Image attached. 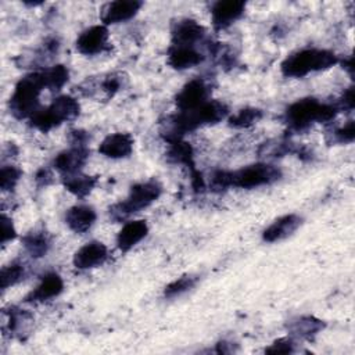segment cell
Returning <instances> with one entry per match:
<instances>
[{
    "label": "cell",
    "mask_w": 355,
    "mask_h": 355,
    "mask_svg": "<svg viewBox=\"0 0 355 355\" xmlns=\"http://www.w3.org/2000/svg\"><path fill=\"white\" fill-rule=\"evenodd\" d=\"M166 157L171 162L176 164H183L190 168V173L197 172L194 168V161H193V148L187 141H183L182 139H173L169 140V150L166 153Z\"/></svg>",
    "instance_id": "7402d4cb"
},
{
    "label": "cell",
    "mask_w": 355,
    "mask_h": 355,
    "mask_svg": "<svg viewBox=\"0 0 355 355\" xmlns=\"http://www.w3.org/2000/svg\"><path fill=\"white\" fill-rule=\"evenodd\" d=\"M64 290V282L60 275L57 273H47L42 277L40 283L35 290H32L26 297V302H43L51 300L61 294Z\"/></svg>",
    "instance_id": "2e32d148"
},
{
    "label": "cell",
    "mask_w": 355,
    "mask_h": 355,
    "mask_svg": "<svg viewBox=\"0 0 355 355\" xmlns=\"http://www.w3.org/2000/svg\"><path fill=\"white\" fill-rule=\"evenodd\" d=\"M282 178V171L269 164H254L239 171H216L212 175V184L218 189L240 187L252 189L263 184H270Z\"/></svg>",
    "instance_id": "7a4b0ae2"
},
{
    "label": "cell",
    "mask_w": 355,
    "mask_h": 355,
    "mask_svg": "<svg viewBox=\"0 0 355 355\" xmlns=\"http://www.w3.org/2000/svg\"><path fill=\"white\" fill-rule=\"evenodd\" d=\"M198 282V277L197 276H193V275H184L176 280H173L172 283H169L165 290H164V295L166 298H175V297H179L182 295L183 293L191 290Z\"/></svg>",
    "instance_id": "484cf974"
},
{
    "label": "cell",
    "mask_w": 355,
    "mask_h": 355,
    "mask_svg": "<svg viewBox=\"0 0 355 355\" xmlns=\"http://www.w3.org/2000/svg\"><path fill=\"white\" fill-rule=\"evenodd\" d=\"M266 354H291L294 352V341L291 338L283 337L270 344L266 349Z\"/></svg>",
    "instance_id": "4dcf8cb0"
},
{
    "label": "cell",
    "mask_w": 355,
    "mask_h": 355,
    "mask_svg": "<svg viewBox=\"0 0 355 355\" xmlns=\"http://www.w3.org/2000/svg\"><path fill=\"white\" fill-rule=\"evenodd\" d=\"M204 60L202 54L198 53L193 46H172L168 53V64L173 69H187L198 65Z\"/></svg>",
    "instance_id": "ffe728a7"
},
{
    "label": "cell",
    "mask_w": 355,
    "mask_h": 355,
    "mask_svg": "<svg viewBox=\"0 0 355 355\" xmlns=\"http://www.w3.org/2000/svg\"><path fill=\"white\" fill-rule=\"evenodd\" d=\"M96 211L89 205L71 207L65 214V223L75 233L87 232L96 222Z\"/></svg>",
    "instance_id": "ac0fdd59"
},
{
    "label": "cell",
    "mask_w": 355,
    "mask_h": 355,
    "mask_svg": "<svg viewBox=\"0 0 355 355\" xmlns=\"http://www.w3.org/2000/svg\"><path fill=\"white\" fill-rule=\"evenodd\" d=\"M87 133L83 130H72L71 132V143L72 146H85L87 141Z\"/></svg>",
    "instance_id": "d590c367"
},
{
    "label": "cell",
    "mask_w": 355,
    "mask_h": 355,
    "mask_svg": "<svg viewBox=\"0 0 355 355\" xmlns=\"http://www.w3.org/2000/svg\"><path fill=\"white\" fill-rule=\"evenodd\" d=\"M21 175H22V172L17 166H12V165L1 166V169H0V187H1V190L3 191H11L17 186Z\"/></svg>",
    "instance_id": "f1b7e54d"
},
{
    "label": "cell",
    "mask_w": 355,
    "mask_h": 355,
    "mask_svg": "<svg viewBox=\"0 0 355 355\" xmlns=\"http://www.w3.org/2000/svg\"><path fill=\"white\" fill-rule=\"evenodd\" d=\"M207 98H208V86L202 79L196 78L187 82L182 87V90L176 94L175 103L179 111H190L207 103L208 101Z\"/></svg>",
    "instance_id": "9c48e42d"
},
{
    "label": "cell",
    "mask_w": 355,
    "mask_h": 355,
    "mask_svg": "<svg viewBox=\"0 0 355 355\" xmlns=\"http://www.w3.org/2000/svg\"><path fill=\"white\" fill-rule=\"evenodd\" d=\"M80 112V105L76 98L71 96H60L53 103L36 111L31 118V125L42 132H49L62 122L75 119Z\"/></svg>",
    "instance_id": "8992f818"
},
{
    "label": "cell",
    "mask_w": 355,
    "mask_h": 355,
    "mask_svg": "<svg viewBox=\"0 0 355 355\" xmlns=\"http://www.w3.org/2000/svg\"><path fill=\"white\" fill-rule=\"evenodd\" d=\"M302 223L301 216L295 215V214H288L284 215L279 219H276L272 225H269L263 233H262V239L268 243H275L279 240H283L288 236H291Z\"/></svg>",
    "instance_id": "9a60e30c"
},
{
    "label": "cell",
    "mask_w": 355,
    "mask_h": 355,
    "mask_svg": "<svg viewBox=\"0 0 355 355\" xmlns=\"http://www.w3.org/2000/svg\"><path fill=\"white\" fill-rule=\"evenodd\" d=\"M25 275V268L22 263L18 262H12L8 266H4L1 269V275H0V286L3 290L8 288L10 286H14L15 283H18L19 280L24 279Z\"/></svg>",
    "instance_id": "83f0119b"
},
{
    "label": "cell",
    "mask_w": 355,
    "mask_h": 355,
    "mask_svg": "<svg viewBox=\"0 0 355 355\" xmlns=\"http://www.w3.org/2000/svg\"><path fill=\"white\" fill-rule=\"evenodd\" d=\"M108 257L107 247L100 241H90L80 247L73 255V266L78 269H90L105 262Z\"/></svg>",
    "instance_id": "7c38bea8"
},
{
    "label": "cell",
    "mask_w": 355,
    "mask_h": 355,
    "mask_svg": "<svg viewBox=\"0 0 355 355\" xmlns=\"http://www.w3.org/2000/svg\"><path fill=\"white\" fill-rule=\"evenodd\" d=\"M148 233L146 220H130L123 225L116 236V244L121 251H129Z\"/></svg>",
    "instance_id": "d6986e66"
},
{
    "label": "cell",
    "mask_w": 355,
    "mask_h": 355,
    "mask_svg": "<svg viewBox=\"0 0 355 355\" xmlns=\"http://www.w3.org/2000/svg\"><path fill=\"white\" fill-rule=\"evenodd\" d=\"M337 112V105L320 103L316 98L306 97L288 105L286 111V122L290 129L302 130L315 122H327L333 119Z\"/></svg>",
    "instance_id": "277c9868"
},
{
    "label": "cell",
    "mask_w": 355,
    "mask_h": 355,
    "mask_svg": "<svg viewBox=\"0 0 355 355\" xmlns=\"http://www.w3.org/2000/svg\"><path fill=\"white\" fill-rule=\"evenodd\" d=\"M338 62L333 51L322 49H304L290 54L280 65L287 78H302L311 72L323 71Z\"/></svg>",
    "instance_id": "3957f363"
},
{
    "label": "cell",
    "mask_w": 355,
    "mask_h": 355,
    "mask_svg": "<svg viewBox=\"0 0 355 355\" xmlns=\"http://www.w3.org/2000/svg\"><path fill=\"white\" fill-rule=\"evenodd\" d=\"M229 114V108L226 104L216 101V100H208L202 105L190 110V111H179L178 115H173L169 122L171 126L166 128V130L162 133L165 139L173 140V139H182V135L186 132H191L200 126L204 125H214L219 121L225 119Z\"/></svg>",
    "instance_id": "6da1fadb"
},
{
    "label": "cell",
    "mask_w": 355,
    "mask_h": 355,
    "mask_svg": "<svg viewBox=\"0 0 355 355\" xmlns=\"http://www.w3.org/2000/svg\"><path fill=\"white\" fill-rule=\"evenodd\" d=\"M76 50L85 55H94L105 51L108 44V29L105 25H94L83 31L76 39Z\"/></svg>",
    "instance_id": "ba28073f"
},
{
    "label": "cell",
    "mask_w": 355,
    "mask_h": 355,
    "mask_svg": "<svg viewBox=\"0 0 355 355\" xmlns=\"http://www.w3.org/2000/svg\"><path fill=\"white\" fill-rule=\"evenodd\" d=\"M162 187L157 180H148L132 186L129 196L110 208L111 215L115 219H123L135 212H139L143 208H147L161 196Z\"/></svg>",
    "instance_id": "52a82bcc"
},
{
    "label": "cell",
    "mask_w": 355,
    "mask_h": 355,
    "mask_svg": "<svg viewBox=\"0 0 355 355\" xmlns=\"http://www.w3.org/2000/svg\"><path fill=\"white\" fill-rule=\"evenodd\" d=\"M355 105V100H354V87H348L347 92L343 94L341 100H340V105H337V108H344V110H354Z\"/></svg>",
    "instance_id": "836d02e7"
},
{
    "label": "cell",
    "mask_w": 355,
    "mask_h": 355,
    "mask_svg": "<svg viewBox=\"0 0 355 355\" xmlns=\"http://www.w3.org/2000/svg\"><path fill=\"white\" fill-rule=\"evenodd\" d=\"M89 151L86 146H72L69 150L60 153L54 158V168L64 175L78 173L79 169L86 164Z\"/></svg>",
    "instance_id": "4fadbf2b"
},
{
    "label": "cell",
    "mask_w": 355,
    "mask_h": 355,
    "mask_svg": "<svg viewBox=\"0 0 355 355\" xmlns=\"http://www.w3.org/2000/svg\"><path fill=\"white\" fill-rule=\"evenodd\" d=\"M121 89V78L118 75H110L103 82V90L108 93V96H114Z\"/></svg>",
    "instance_id": "d6a6232c"
},
{
    "label": "cell",
    "mask_w": 355,
    "mask_h": 355,
    "mask_svg": "<svg viewBox=\"0 0 355 355\" xmlns=\"http://www.w3.org/2000/svg\"><path fill=\"white\" fill-rule=\"evenodd\" d=\"M24 247L26 250V252L32 257V258H40L43 255H46V252L50 248V239L47 236L46 232L42 230H35L28 233L24 239Z\"/></svg>",
    "instance_id": "cb8c5ba5"
},
{
    "label": "cell",
    "mask_w": 355,
    "mask_h": 355,
    "mask_svg": "<svg viewBox=\"0 0 355 355\" xmlns=\"http://www.w3.org/2000/svg\"><path fill=\"white\" fill-rule=\"evenodd\" d=\"M263 116V112L258 108H244L229 119V125L233 128H248L258 122Z\"/></svg>",
    "instance_id": "4316f807"
},
{
    "label": "cell",
    "mask_w": 355,
    "mask_h": 355,
    "mask_svg": "<svg viewBox=\"0 0 355 355\" xmlns=\"http://www.w3.org/2000/svg\"><path fill=\"white\" fill-rule=\"evenodd\" d=\"M143 3L137 0H116L107 3L101 8V21L103 25H111V24H119L125 22L130 18H133L137 11L141 8Z\"/></svg>",
    "instance_id": "30bf717a"
},
{
    "label": "cell",
    "mask_w": 355,
    "mask_h": 355,
    "mask_svg": "<svg viewBox=\"0 0 355 355\" xmlns=\"http://www.w3.org/2000/svg\"><path fill=\"white\" fill-rule=\"evenodd\" d=\"M42 73L44 85L50 90H60L68 82L69 78V72L64 65H54L51 68L42 71Z\"/></svg>",
    "instance_id": "d4e9b609"
},
{
    "label": "cell",
    "mask_w": 355,
    "mask_h": 355,
    "mask_svg": "<svg viewBox=\"0 0 355 355\" xmlns=\"http://www.w3.org/2000/svg\"><path fill=\"white\" fill-rule=\"evenodd\" d=\"M96 184H97V178L89 176V175L73 173V175H67L64 179L65 189L76 197H86L94 189Z\"/></svg>",
    "instance_id": "603a6c76"
},
{
    "label": "cell",
    "mask_w": 355,
    "mask_h": 355,
    "mask_svg": "<svg viewBox=\"0 0 355 355\" xmlns=\"http://www.w3.org/2000/svg\"><path fill=\"white\" fill-rule=\"evenodd\" d=\"M287 329L291 334L311 340L313 338L320 330L324 329V322L315 318V316H300L288 322Z\"/></svg>",
    "instance_id": "44dd1931"
},
{
    "label": "cell",
    "mask_w": 355,
    "mask_h": 355,
    "mask_svg": "<svg viewBox=\"0 0 355 355\" xmlns=\"http://www.w3.org/2000/svg\"><path fill=\"white\" fill-rule=\"evenodd\" d=\"M216 351H218L219 354H229V352H233L234 349H233V344H232V343L220 341V343L218 344V348H216Z\"/></svg>",
    "instance_id": "8d00e7d4"
},
{
    "label": "cell",
    "mask_w": 355,
    "mask_h": 355,
    "mask_svg": "<svg viewBox=\"0 0 355 355\" xmlns=\"http://www.w3.org/2000/svg\"><path fill=\"white\" fill-rule=\"evenodd\" d=\"M205 35V29L194 19L179 21L172 31V40L175 46H193V43L201 40Z\"/></svg>",
    "instance_id": "e0dca14e"
},
{
    "label": "cell",
    "mask_w": 355,
    "mask_h": 355,
    "mask_svg": "<svg viewBox=\"0 0 355 355\" xmlns=\"http://www.w3.org/2000/svg\"><path fill=\"white\" fill-rule=\"evenodd\" d=\"M36 183L39 184V186H47V184H50L51 182H53V173L49 171V169H46V168H42L37 173H36Z\"/></svg>",
    "instance_id": "e575fe53"
},
{
    "label": "cell",
    "mask_w": 355,
    "mask_h": 355,
    "mask_svg": "<svg viewBox=\"0 0 355 355\" xmlns=\"http://www.w3.org/2000/svg\"><path fill=\"white\" fill-rule=\"evenodd\" d=\"M334 136V141L337 143H352L355 139V122L354 121H348L344 126L336 129L333 132Z\"/></svg>",
    "instance_id": "f546056e"
},
{
    "label": "cell",
    "mask_w": 355,
    "mask_h": 355,
    "mask_svg": "<svg viewBox=\"0 0 355 355\" xmlns=\"http://www.w3.org/2000/svg\"><path fill=\"white\" fill-rule=\"evenodd\" d=\"M133 151V139L129 133L108 135L98 146V153L107 158L119 159L130 155Z\"/></svg>",
    "instance_id": "5bb4252c"
},
{
    "label": "cell",
    "mask_w": 355,
    "mask_h": 355,
    "mask_svg": "<svg viewBox=\"0 0 355 355\" xmlns=\"http://www.w3.org/2000/svg\"><path fill=\"white\" fill-rule=\"evenodd\" d=\"M46 87L43 73L32 72L24 76L14 89V93L10 98V111L18 118H32V115L39 111V96L40 92Z\"/></svg>",
    "instance_id": "5b68a950"
},
{
    "label": "cell",
    "mask_w": 355,
    "mask_h": 355,
    "mask_svg": "<svg viewBox=\"0 0 355 355\" xmlns=\"http://www.w3.org/2000/svg\"><path fill=\"white\" fill-rule=\"evenodd\" d=\"M245 10V3L241 0H226L216 1L211 8V18L216 31L230 26L237 21Z\"/></svg>",
    "instance_id": "8fae6325"
},
{
    "label": "cell",
    "mask_w": 355,
    "mask_h": 355,
    "mask_svg": "<svg viewBox=\"0 0 355 355\" xmlns=\"http://www.w3.org/2000/svg\"><path fill=\"white\" fill-rule=\"evenodd\" d=\"M15 236H17V232L12 220L3 214L1 215V244L4 245L6 243L14 240Z\"/></svg>",
    "instance_id": "1f68e13d"
}]
</instances>
